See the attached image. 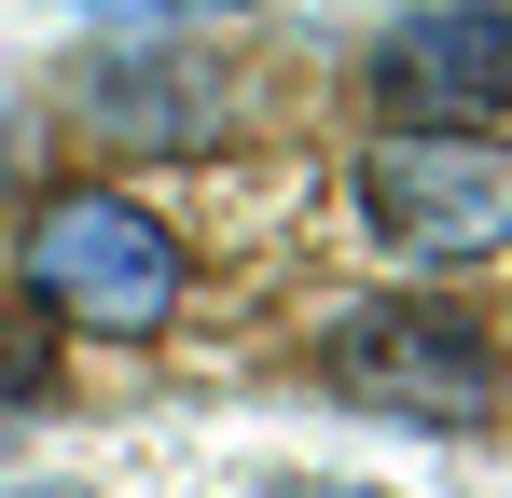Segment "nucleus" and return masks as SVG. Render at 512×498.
I'll return each instance as SVG.
<instances>
[{
  "label": "nucleus",
  "mask_w": 512,
  "mask_h": 498,
  "mask_svg": "<svg viewBox=\"0 0 512 498\" xmlns=\"http://www.w3.org/2000/svg\"><path fill=\"white\" fill-rule=\"evenodd\" d=\"M28 305L70 332H167L180 305V236L139 194H56L28 222Z\"/></svg>",
  "instance_id": "f257e3e1"
},
{
  "label": "nucleus",
  "mask_w": 512,
  "mask_h": 498,
  "mask_svg": "<svg viewBox=\"0 0 512 498\" xmlns=\"http://www.w3.org/2000/svg\"><path fill=\"white\" fill-rule=\"evenodd\" d=\"M360 222L402 263H485V249H512V153L457 139V125H388L360 153Z\"/></svg>",
  "instance_id": "f03ea898"
},
{
  "label": "nucleus",
  "mask_w": 512,
  "mask_h": 498,
  "mask_svg": "<svg viewBox=\"0 0 512 498\" xmlns=\"http://www.w3.org/2000/svg\"><path fill=\"white\" fill-rule=\"evenodd\" d=\"M319 374L374 415H443V429H471L499 402V360H485V332L457 305H346L319 332Z\"/></svg>",
  "instance_id": "7ed1b4c3"
},
{
  "label": "nucleus",
  "mask_w": 512,
  "mask_h": 498,
  "mask_svg": "<svg viewBox=\"0 0 512 498\" xmlns=\"http://www.w3.org/2000/svg\"><path fill=\"white\" fill-rule=\"evenodd\" d=\"M374 111L485 139V111H512V0H429V14H402L374 42Z\"/></svg>",
  "instance_id": "20e7f679"
},
{
  "label": "nucleus",
  "mask_w": 512,
  "mask_h": 498,
  "mask_svg": "<svg viewBox=\"0 0 512 498\" xmlns=\"http://www.w3.org/2000/svg\"><path fill=\"white\" fill-rule=\"evenodd\" d=\"M97 139H208V70H97Z\"/></svg>",
  "instance_id": "39448f33"
},
{
  "label": "nucleus",
  "mask_w": 512,
  "mask_h": 498,
  "mask_svg": "<svg viewBox=\"0 0 512 498\" xmlns=\"http://www.w3.org/2000/svg\"><path fill=\"white\" fill-rule=\"evenodd\" d=\"M42 374H56V360H42V332H28V319H0V415H14V402H42Z\"/></svg>",
  "instance_id": "423d86ee"
},
{
  "label": "nucleus",
  "mask_w": 512,
  "mask_h": 498,
  "mask_svg": "<svg viewBox=\"0 0 512 498\" xmlns=\"http://www.w3.org/2000/svg\"><path fill=\"white\" fill-rule=\"evenodd\" d=\"M250 498H374V485H250Z\"/></svg>",
  "instance_id": "0eeeda50"
},
{
  "label": "nucleus",
  "mask_w": 512,
  "mask_h": 498,
  "mask_svg": "<svg viewBox=\"0 0 512 498\" xmlns=\"http://www.w3.org/2000/svg\"><path fill=\"white\" fill-rule=\"evenodd\" d=\"M111 14H222V0H111Z\"/></svg>",
  "instance_id": "6e6552de"
},
{
  "label": "nucleus",
  "mask_w": 512,
  "mask_h": 498,
  "mask_svg": "<svg viewBox=\"0 0 512 498\" xmlns=\"http://www.w3.org/2000/svg\"><path fill=\"white\" fill-rule=\"evenodd\" d=\"M14 498H84V485H14Z\"/></svg>",
  "instance_id": "1a4fd4ad"
}]
</instances>
